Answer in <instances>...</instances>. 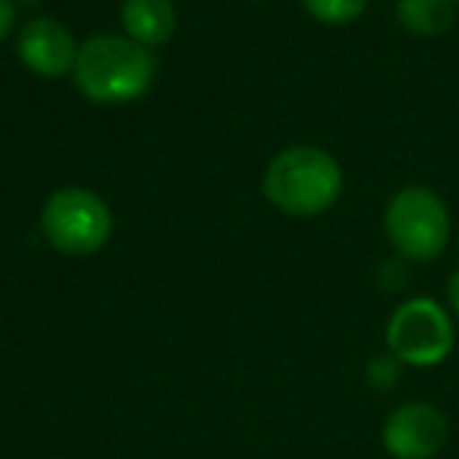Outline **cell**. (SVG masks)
I'll list each match as a JSON object with an SVG mask.
<instances>
[{"label":"cell","instance_id":"7a4b0ae2","mask_svg":"<svg viewBox=\"0 0 459 459\" xmlns=\"http://www.w3.org/2000/svg\"><path fill=\"white\" fill-rule=\"evenodd\" d=\"M262 192L290 217H318L343 195V167L318 145H293L274 154L264 170Z\"/></svg>","mask_w":459,"mask_h":459},{"label":"cell","instance_id":"52a82bcc","mask_svg":"<svg viewBox=\"0 0 459 459\" xmlns=\"http://www.w3.org/2000/svg\"><path fill=\"white\" fill-rule=\"evenodd\" d=\"M16 54H20L22 66L39 79H64L76 66L79 45L60 20L35 16L20 29Z\"/></svg>","mask_w":459,"mask_h":459},{"label":"cell","instance_id":"6da1fadb","mask_svg":"<svg viewBox=\"0 0 459 459\" xmlns=\"http://www.w3.org/2000/svg\"><path fill=\"white\" fill-rule=\"evenodd\" d=\"M158 60L126 35H91L79 45L73 82L91 104L139 101L154 85Z\"/></svg>","mask_w":459,"mask_h":459},{"label":"cell","instance_id":"8fae6325","mask_svg":"<svg viewBox=\"0 0 459 459\" xmlns=\"http://www.w3.org/2000/svg\"><path fill=\"white\" fill-rule=\"evenodd\" d=\"M403 368H406V365H403L400 359L390 356V352H381V356H375L365 365V381L375 390H394L403 377Z\"/></svg>","mask_w":459,"mask_h":459},{"label":"cell","instance_id":"3957f363","mask_svg":"<svg viewBox=\"0 0 459 459\" xmlns=\"http://www.w3.org/2000/svg\"><path fill=\"white\" fill-rule=\"evenodd\" d=\"M384 233L396 258L412 264H431L450 246V208L428 186H403L390 195L384 208Z\"/></svg>","mask_w":459,"mask_h":459},{"label":"cell","instance_id":"8992f818","mask_svg":"<svg viewBox=\"0 0 459 459\" xmlns=\"http://www.w3.org/2000/svg\"><path fill=\"white\" fill-rule=\"evenodd\" d=\"M450 440V419L428 400L396 406L381 425V444L394 459H434Z\"/></svg>","mask_w":459,"mask_h":459},{"label":"cell","instance_id":"4fadbf2b","mask_svg":"<svg viewBox=\"0 0 459 459\" xmlns=\"http://www.w3.org/2000/svg\"><path fill=\"white\" fill-rule=\"evenodd\" d=\"M446 302H450V315L459 321V268L450 274V281H446Z\"/></svg>","mask_w":459,"mask_h":459},{"label":"cell","instance_id":"277c9868","mask_svg":"<svg viewBox=\"0 0 459 459\" xmlns=\"http://www.w3.org/2000/svg\"><path fill=\"white\" fill-rule=\"evenodd\" d=\"M114 214L98 192L82 186H64L51 192L41 208V233L60 255H95L108 246Z\"/></svg>","mask_w":459,"mask_h":459},{"label":"cell","instance_id":"9c48e42d","mask_svg":"<svg viewBox=\"0 0 459 459\" xmlns=\"http://www.w3.org/2000/svg\"><path fill=\"white\" fill-rule=\"evenodd\" d=\"M459 7L453 0H396V22L403 32L434 39L444 35L456 22Z\"/></svg>","mask_w":459,"mask_h":459},{"label":"cell","instance_id":"7c38bea8","mask_svg":"<svg viewBox=\"0 0 459 459\" xmlns=\"http://www.w3.org/2000/svg\"><path fill=\"white\" fill-rule=\"evenodd\" d=\"M16 26V0H0V41Z\"/></svg>","mask_w":459,"mask_h":459},{"label":"cell","instance_id":"5b68a950","mask_svg":"<svg viewBox=\"0 0 459 459\" xmlns=\"http://www.w3.org/2000/svg\"><path fill=\"white\" fill-rule=\"evenodd\" d=\"M387 352L409 368H434L446 362L456 346V325L450 308H444L431 296L403 299L387 318Z\"/></svg>","mask_w":459,"mask_h":459},{"label":"cell","instance_id":"ba28073f","mask_svg":"<svg viewBox=\"0 0 459 459\" xmlns=\"http://www.w3.org/2000/svg\"><path fill=\"white\" fill-rule=\"evenodd\" d=\"M123 32L142 48H160L177 32V7L173 0H123Z\"/></svg>","mask_w":459,"mask_h":459},{"label":"cell","instance_id":"5bb4252c","mask_svg":"<svg viewBox=\"0 0 459 459\" xmlns=\"http://www.w3.org/2000/svg\"><path fill=\"white\" fill-rule=\"evenodd\" d=\"M453 4H456V7H459V0H453Z\"/></svg>","mask_w":459,"mask_h":459},{"label":"cell","instance_id":"30bf717a","mask_svg":"<svg viewBox=\"0 0 459 459\" xmlns=\"http://www.w3.org/2000/svg\"><path fill=\"white\" fill-rule=\"evenodd\" d=\"M306 13L325 26H350L368 10V0H299Z\"/></svg>","mask_w":459,"mask_h":459}]
</instances>
